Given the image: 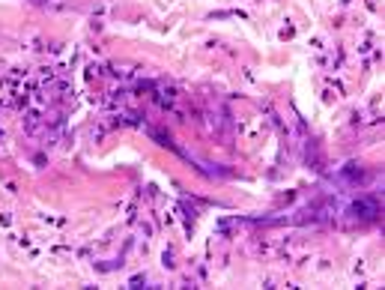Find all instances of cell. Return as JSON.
Wrapping results in <instances>:
<instances>
[{"label": "cell", "instance_id": "obj_1", "mask_svg": "<svg viewBox=\"0 0 385 290\" xmlns=\"http://www.w3.org/2000/svg\"><path fill=\"white\" fill-rule=\"evenodd\" d=\"M356 213H362V219H374L380 213V207L371 204V201H362V204H356Z\"/></svg>", "mask_w": 385, "mask_h": 290}]
</instances>
